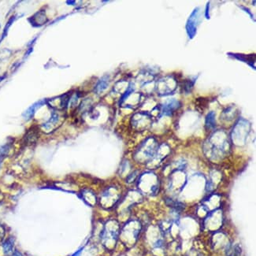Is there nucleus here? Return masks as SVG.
Segmentation results:
<instances>
[{"instance_id": "nucleus-1", "label": "nucleus", "mask_w": 256, "mask_h": 256, "mask_svg": "<svg viewBox=\"0 0 256 256\" xmlns=\"http://www.w3.org/2000/svg\"><path fill=\"white\" fill-rule=\"evenodd\" d=\"M14 243L15 240L13 237L6 238L2 243V248L4 255L6 256L12 255L14 251Z\"/></svg>"}, {"instance_id": "nucleus-2", "label": "nucleus", "mask_w": 256, "mask_h": 256, "mask_svg": "<svg viewBox=\"0 0 256 256\" xmlns=\"http://www.w3.org/2000/svg\"><path fill=\"white\" fill-rule=\"evenodd\" d=\"M40 104H43V102H37V103H35V104L32 106L31 107L29 108V110L26 111V112L23 114V116L24 117V118L27 119V120L32 118V117H33V115H34V113H35V111L37 110L38 108H39V106H41Z\"/></svg>"}, {"instance_id": "nucleus-3", "label": "nucleus", "mask_w": 256, "mask_h": 256, "mask_svg": "<svg viewBox=\"0 0 256 256\" xmlns=\"http://www.w3.org/2000/svg\"><path fill=\"white\" fill-rule=\"evenodd\" d=\"M5 233H6V231H5V229H4V227H3L2 225H0V240H3L4 236H5Z\"/></svg>"}, {"instance_id": "nucleus-4", "label": "nucleus", "mask_w": 256, "mask_h": 256, "mask_svg": "<svg viewBox=\"0 0 256 256\" xmlns=\"http://www.w3.org/2000/svg\"><path fill=\"white\" fill-rule=\"evenodd\" d=\"M12 256H24L23 255V254L21 252V251H19L18 250H14V253L12 255Z\"/></svg>"}, {"instance_id": "nucleus-5", "label": "nucleus", "mask_w": 256, "mask_h": 256, "mask_svg": "<svg viewBox=\"0 0 256 256\" xmlns=\"http://www.w3.org/2000/svg\"><path fill=\"white\" fill-rule=\"evenodd\" d=\"M80 254H81V251H77L76 253H74L73 255H71V256H80Z\"/></svg>"}, {"instance_id": "nucleus-6", "label": "nucleus", "mask_w": 256, "mask_h": 256, "mask_svg": "<svg viewBox=\"0 0 256 256\" xmlns=\"http://www.w3.org/2000/svg\"><path fill=\"white\" fill-rule=\"evenodd\" d=\"M4 77H0V81H3V79L4 78Z\"/></svg>"}]
</instances>
